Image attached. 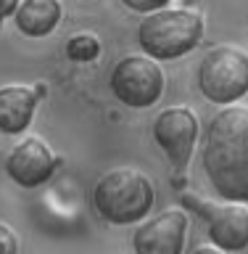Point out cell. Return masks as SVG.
I'll list each match as a JSON object with an SVG mask.
<instances>
[{
  "mask_svg": "<svg viewBox=\"0 0 248 254\" xmlns=\"http://www.w3.org/2000/svg\"><path fill=\"white\" fill-rule=\"evenodd\" d=\"M201 162L222 198L248 201V106L230 103L211 119Z\"/></svg>",
  "mask_w": 248,
  "mask_h": 254,
  "instance_id": "obj_1",
  "label": "cell"
},
{
  "mask_svg": "<svg viewBox=\"0 0 248 254\" xmlns=\"http://www.w3.org/2000/svg\"><path fill=\"white\" fill-rule=\"evenodd\" d=\"M55 164H58V159L43 138H24L11 148V154L5 159L8 175L21 188H37L45 180H50Z\"/></svg>",
  "mask_w": 248,
  "mask_h": 254,
  "instance_id": "obj_9",
  "label": "cell"
},
{
  "mask_svg": "<svg viewBox=\"0 0 248 254\" xmlns=\"http://www.w3.org/2000/svg\"><path fill=\"white\" fill-rule=\"evenodd\" d=\"M16 8H19V0H0V21L16 13Z\"/></svg>",
  "mask_w": 248,
  "mask_h": 254,
  "instance_id": "obj_15",
  "label": "cell"
},
{
  "mask_svg": "<svg viewBox=\"0 0 248 254\" xmlns=\"http://www.w3.org/2000/svg\"><path fill=\"white\" fill-rule=\"evenodd\" d=\"M0 254H19V236L0 222Z\"/></svg>",
  "mask_w": 248,
  "mask_h": 254,
  "instance_id": "obj_13",
  "label": "cell"
},
{
  "mask_svg": "<svg viewBox=\"0 0 248 254\" xmlns=\"http://www.w3.org/2000/svg\"><path fill=\"white\" fill-rule=\"evenodd\" d=\"M111 90L124 106L148 109L161 98L164 74L150 56H124L111 71Z\"/></svg>",
  "mask_w": 248,
  "mask_h": 254,
  "instance_id": "obj_5",
  "label": "cell"
},
{
  "mask_svg": "<svg viewBox=\"0 0 248 254\" xmlns=\"http://www.w3.org/2000/svg\"><path fill=\"white\" fill-rule=\"evenodd\" d=\"M188 236V214L182 209H164L135 230L132 246L138 254H182Z\"/></svg>",
  "mask_w": 248,
  "mask_h": 254,
  "instance_id": "obj_8",
  "label": "cell"
},
{
  "mask_svg": "<svg viewBox=\"0 0 248 254\" xmlns=\"http://www.w3.org/2000/svg\"><path fill=\"white\" fill-rule=\"evenodd\" d=\"M203 35L201 13L188 8H158L146 16L138 29L140 48L150 59L172 61L190 53Z\"/></svg>",
  "mask_w": 248,
  "mask_h": 254,
  "instance_id": "obj_3",
  "label": "cell"
},
{
  "mask_svg": "<svg viewBox=\"0 0 248 254\" xmlns=\"http://www.w3.org/2000/svg\"><path fill=\"white\" fill-rule=\"evenodd\" d=\"M153 183L132 167H119V170L106 172L95 183L93 190V204L98 214L114 225L140 222L153 209Z\"/></svg>",
  "mask_w": 248,
  "mask_h": 254,
  "instance_id": "obj_2",
  "label": "cell"
},
{
  "mask_svg": "<svg viewBox=\"0 0 248 254\" xmlns=\"http://www.w3.org/2000/svg\"><path fill=\"white\" fill-rule=\"evenodd\" d=\"M16 27L27 37H45L58 27L61 3L58 0H24L16 8Z\"/></svg>",
  "mask_w": 248,
  "mask_h": 254,
  "instance_id": "obj_11",
  "label": "cell"
},
{
  "mask_svg": "<svg viewBox=\"0 0 248 254\" xmlns=\"http://www.w3.org/2000/svg\"><path fill=\"white\" fill-rule=\"evenodd\" d=\"M182 204L198 212L209 225L211 241L225 252H241L248 246V209L241 201L214 204L193 193H182Z\"/></svg>",
  "mask_w": 248,
  "mask_h": 254,
  "instance_id": "obj_6",
  "label": "cell"
},
{
  "mask_svg": "<svg viewBox=\"0 0 248 254\" xmlns=\"http://www.w3.org/2000/svg\"><path fill=\"white\" fill-rule=\"evenodd\" d=\"M98 53H100V43L95 35H90V32H79V35L66 40V56L71 61L85 64V61L98 59Z\"/></svg>",
  "mask_w": 248,
  "mask_h": 254,
  "instance_id": "obj_12",
  "label": "cell"
},
{
  "mask_svg": "<svg viewBox=\"0 0 248 254\" xmlns=\"http://www.w3.org/2000/svg\"><path fill=\"white\" fill-rule=\"evenodd\" d=\"M193 254H225V249H219V246H209V244H203V246H198V249H193Z\"/></svg>",
  "mask_w": 248,
  "mask_h": 254,
  "instance_id": "obj_16",
  "label": "cell"
},
{
  "mask_svg": "<svg viewBox=\"0 0 248 254\" xmlns=\"http://www.w3.org/2000/svg\"><path fill=\"white\" fill-rule=\"evenodd\" d=\"M37 109V93L21 85L0 87V132L16 135L27 130Z\"/></svg>",
  "mask_w": 248,
  "mask_h": 254,
  "instance_id": "obj_10",
  "label": "cell"
},
{
  "mask_svg": "<svg viewBox=\"0 0 248 254\" xmlns=\"http://www.w3.org/2000/svg\"><path fill=\"white\" fill-rule=\"evenodd\" d=\"M198 130H201L198 117L188 106L166 109L153 122V138L177 170H182L190 162V154H193V146L198 140Z\"/></svg>",
  "mask_w": 248,
  "mask_h": 254,
  "instance_id": "obj_7",
  "label": "cell"
},
{
  "mask_svg": "<svg viewBox=\"0 0 248 254\" xmlns=\"http://www.w3.org/2000/svg\"><path fill=\"white\" fill-rule=\"evenodd\" d=\"M127 5L132 8V11H143V13H153L158 8H164L169 0H124Z\"/></svg>",
  "mask_w": 248,
  "mask_h": 254,
  "instance_id": "obj_14",
  "label": "cell"
},
{
  "mask_svg": "<svg viewBox=\"0 0 248 254\" xmlns=\"http://www.w3.org/2000/svg\"><path fill=\"white\" fill-rule=\"evenodd\" d=\"M201 93L211 103L230 106L248 93V53L233 45L211 48L198 71Z\"/></svg>",
  "mask_w": 248,
  "mask_h": 254,
  "instance_id": "obj_4",
  "label": "cell"
}]
</instances>
